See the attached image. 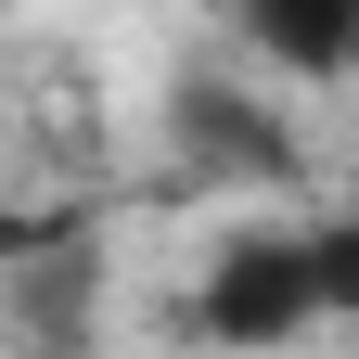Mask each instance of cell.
Instances as JSON below:
<instances>
[{
    "label": "cell",
    "instance_id": "277c9868",
    "mask_svg": "<svg viewBox=\"0 0 359 359\" xmlns=\"http://www.w3.org/2000/svg\"><path fill=\"white\" fill-rule=\"evenodd\" d=\"M65 244H77L65 205H13V193H0V269H39V257H65Z\"/></svg>",
    "mask_w": 359,
    "mask_h": 359
},
{
    "label": "cell",
    "instance_id": "6da1fadb",
    "mask_svg": "<svg viewBox=\"0 0 359 359\" xmlns=\"http://www.w3.org/2000/svg\"><path fill=\"white\" fill-rule=\"evenodd\" d=\"M193 321L218 346H308L321 321H359V205L346 218H244L205 257Z\"/></svg>",
    "mask_w": 359,
    "mask_h": 359
},
{
    "label": "cell",
    "instance_id": "3957f363",
    "mask_svg": "<svg viewBox=\"0 0 359 359\" xmlns=\"http://www.w3.org/2000/svg\"><path fill=\"white\" fill-rule=\"evenodd\" d=\"M244 39L283 77H346L359 65V13H334V0H269V13H244Z\"/></svg>",
    "mask_w": 359,
    "mask_h": 359
},
{
    "label": "cell",
    "instance_id": "7a4b0ae2",
    "mask_svg": "<svg viewBox=\"0 0 359 359\" xmlns=\"http://www.w3.org/2000/svg\"><path fill=\"white\" fill-rule=\"evenodd\" d=\"M180 142H193L205 167H231V180H295V128L269 103H244V90H218V77L180 90Z\"/></svg>",
    "mask_w": 359,
    "mask_h": 359
}]
</instances>
